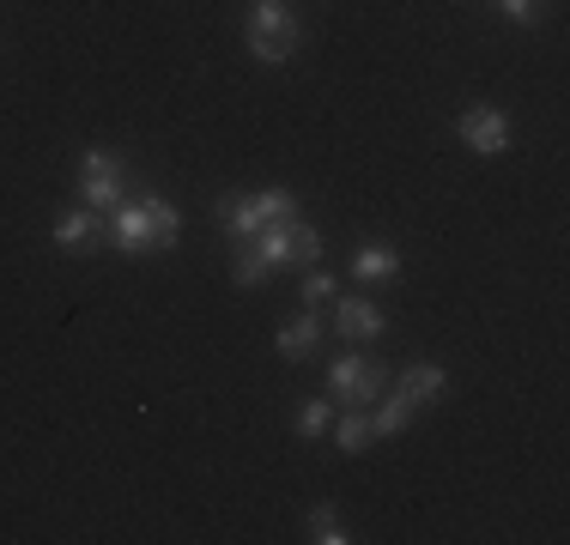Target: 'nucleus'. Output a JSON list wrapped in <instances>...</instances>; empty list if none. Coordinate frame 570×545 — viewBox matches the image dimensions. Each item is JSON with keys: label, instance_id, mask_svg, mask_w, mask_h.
Listing matches in <instances>:
<instances>
[{"label": "nucleus", "instance_id": "nucleus-1", "mask_svg": "<svg viewBox=\"0 0 570 545\" xmlns=\"http://www.w3.org/2000/svg\"><path fill=\"white\" fill-rule=\"evenodd\" d=\"M316 261H322V230L304 225V218H279V225H262L249 242H237L230 279L262 285L274 267H316Z\"/></svg>", "mask_w": 570, "mask_h": 545}, {"label": "nucleus", "instance_id": "nucleus-2", "mask_svg": "<svg viewBox=\"0 0 570 545\" xmlns=\"http://www.w3.org/2000/svg\"><path fill=\"white\" fill-rule=\"evenodd\" d=\"M243 43L262 67H285L304 43V24H297L292 7H249V24H243Z\"/></svg>", "mask_w": 570, "mask_h": 545}, {"label": "nucleus", "instance_id": "nucleus-3", "mask_svg": "<svg viewBox=\"0 0 570 545\" xmlns=\"http://www.w3.org/2000/svg\"><path fill=\"white\" fill-rule=\"evenodd\" d=\"M219 225L230 230V242H249L262 225H279V218H297V195L292 188H262L255 200H237V195H219Z\"/></svg>", "mask_w": 570, "mask_h": 545}, {"label": "nucleus", "instance_id": "nucleus-4", "mask_svg": "<svg viewBox=\"0 0 570 545\" xmlns=\"http://www.w3.org/2000/svg\"><path fill=\"white\" fill-rule=\"evenodd\" d=\"M383 388H389V370L376 358H364V351H346V358L328 364V400L341 406H371Z\"/></svg>", "mask_w": 570, "mask_h": 545}, {"label": "nucleus", "instance_id": "nucleus-5", "mask_svg": "<svg viewBox=\"0 0 570 545\" xmlns=\"http://www.w3.org/2000/svg\"><path fill=\"white\" fill-rule=\"evenodd\" d=\"M79 207H91V212H110L121 207V195H128V182H121V158L116 152H104V146H91L86 158H79Z\"/></svg>", "mask_w": 570, "mask_h": 545}, {"label": "nucleus", "instance_id": "nucleus-6", "mask_svg": "<svg viewBox=\"0 0 570 545\" xmlns=\"http://www.w3.org/2000/svg\"><path fill=\"white\" fill-rule=\"evenodd\" d=\"M461 146H468V152H480V158H504V152H510V121H504V109H492V103L461 109Z\"/></svg>", "mask_w": 570, "mask_h": 545}, {"label": "nucleus", "instance_id": "nucleus-7", "mask_svg": "<svg viewBox=\"0 0 570 545\" xmlns=\"http://www.w3.org/2000/svg\"><path fill=\"white\" fill-rule=\"evenodd\" d=\"M110 242L121 255H146V249H153V218H146V200H121V207H110Z\"/></svg>", "mask_w": 570, "mask_h": 545}, {"label": "nucleus", "instance_id": "nucleus-8", "mask_svg": "<svg viewBox=\"0 0 570 545\" xmlns=\"http://www.w3.org/2000/svg\"><path fill=\"white\" fill-rule=\"evenodd\" d=\"M334 334L341 339H383L389 316L371 304V297H341V304H334Z\"/></svg>", "mask_w": 570, "mask_h": 545}, {"label": "nucleus", "instance_id": "nucleus-9", "mask_svg": "<svg viewBox=\"0 0 570 545\" xmlns=\"http://www.w3.org/2000/svg\"><path fill=\"white\" fill-rule=\"evenodd\" d=\"M322 346V316L309 309V316H297V321H285L279 334H274V351L285 364H297V358H309V351Z\"/></svg>", "mask_w": 570, "mask_h": 545}, {"label": "nucleus", "instance_id": "nucleus-10", "mask_svg": "<svg viewBox=\"0 0 570 545\" xmlns=\"http://www.w3.org/2000/svg\"><path fill=\"white\" fill-rule=\"evenodd\" d=\"M401 272V249L395 242H364L358 255H352V279L358 285H383V279H395Z\"/></svg>", "mask_w": 570, "mask_h": 545}, {"label": "nucleus", "instance_id": "nucleus-11", "mask_svg": "<svg viewBox=\"0 0 570 545\" xmlns=\"http://www.w3.org/2000/svg\"><path fill=\"white\" fill-rule=\"evenodd\" d=\"M140 200H146V218H153V255H170L183 242V212L165 195H140Z\"/></svg>", "mask_w": 570, "mask_h": 545}, {"label": "nucleus", "instance_id": "nucleus-12", "mask_svg": "<svg viewBox=\"0 0 570 545\" xmlns=\"http://www.w3.org/2000/svg\"><path fill=\"white\" fill-rule=\"evenodd\" d=\"M401 394H406L413 406L443 400V394H450V370H443V364H413V370L401 376Z\"/></svg>", "mask_w": 570, "mask_h": 545}, {"label": "nucleus", "instance_id": "nucleus-13", "mask_svg": "<svg viewBox=\"0 0 570 545\" xmlns=\"http://www.w3.org/2000/svg\"><path fill=\"white\" fill-rule=\"evenodd\" d=\"M91 237H98V212H91V207H79V212H61V218H56V249H61V255H79Z\"/></svg>", "mask_w": 570, "mask_h": 545}, {"label": "nucleus", "instance_id": "nucleus-14", "mask_svg": "<svg viewBox=\"0 0 570 545\" xmlns=\"http://www.w3.org/2000/svg\"><path fill=\"white\" fill-rule=\"evenodd\" d=\"M328 436L341 443V455H364V448L376 443V436H371V418H364L358 406H346V413H341V425H328Z\"/></svg>", "mask_w": 570, "mask_h": 545}, {"label": "nucleus", "instance_id": "nucleus-15", "mask_svg": "<svg viewBox=\"0 0 570 545\" xmlns=\"http://www.w3.org/2000/svg\"><path fill=\"white\" fill-rule=\"evenodd\" d=\"M406 425H413V400H406V394L395 388L383 406H376V418H371V436H401Z\"/></svg>", "mask_w": 570, "mask_h": 545}, {"label": "nucleus", "instance_id": "nucleus-16", "mask_svg": "<svg viewBox=\"0 0 570 545\" xmlns=\"http://www.w3.org/2000/svg\"><path fill=\"white\" fill-rule=\"evenodd\" d=\"M328 425H334V400H304L297 406V436H304V443H322Z\"/></svg>", "mask_w": 570, "mask_h": 545}, {"label": "nucleus", "instance_id": "nucleus-17", "mask_svg": "<svg viewBox=\"0 0 570 545\" xmlns=\"http://www.w3.org/2000/svg\"><path fill=\"white\" fill-rule=\"evenodd\" d=\"M309 539H322V545H346V539H352L334 503H316V509H309Z\"/></svg>", "mask_w": 570, "mask_h": 545}, {"label": "nucleus", "instance_id": "nucleus-18", "mask_svg": "<svg viewBox=\"0 0 570 545\" xmlns=\"http://www.w3.org/2000/svg\"><path fill=\"white\" fill-rule=\"evenodd\" d=\"M334 297H341L334 272H316V267H309V279H304V304H309V309H322V304H334Z\"/></svg>", "mask_w": 570, "mask_h": 545}, {"label": "nucleus", "instance_id": "nucleus-19", "mask_svg": "<svg viewBox=\"0 0 570 545\" xmlns=\"http://www.w3.org/2000/svg\"><path fill=\"white\" fill-rule=\"evenodd\" d=\"M498 12L510 24H540V0H498Z\"/></svg>", "mask_w": 570, "mask_h": 545}, {"label": "nucleus", "instance_id": "nucleus-20", "mask_svg": "<svg viewBox=\"0 0 570 545\" xmlns=\"http://www.w3.org/2000/svg\"><path fill=\"white\" fill-rule=\"evenodd\" d=\"M249 7H285V0H249Z\"/></svg>", "mask_w": 570, "mask_h": 545}]
</instances>
